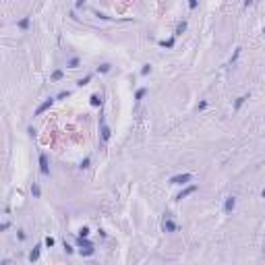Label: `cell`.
Instances as JSON below:
<instances>
[{
	"label": "cell",
	"instance_id": "1",
	"mask_svg": "<svg viewBox=\"0 0 265 265\" xmlns=\"http://www.w3.org/2000/svg\"><path fill=\"white\" fill-rule=\"evenodd\" d=\"M191 178H193V176H191L189 172H185V174H176V176H172L170 182H172V185H186Z\"/></svg>",
	"mask_w": 265,
	"mask_h": 265
},
{
	"label": "cell",
	"instance_id": "2",
	"mask_svg": "<svg viewBox=\"0 0 265 265\" xmlns=\"http://www.w3.org/2000/svg\"><path fill=\"white\" fill-rule=\"evenodd\" d=\"M39 172L48 176L50 174V166H48V155L46 153H39Z\"/></svg>",
	"mask_w": 265,
	"mask_h": 265
},
{
	"label": "cell",
	"instance_id": "3",
	"mask_svg": "<svg viewBox=\"0 0 265 265\" xmlns=\"http://www.w3.org/2000/svg\"><path fill=\"white\" fill-rule=\"evenodd\" d=\"M193 193H197V186L193 185V186H186V189H182L178 195H176V201H182V199H186L189 195H193Z\"/></svg>",
	"mask_w": 265,
	"mask_h": 265
},
{
	"label": "cell",
	"instance_id": "4",
	"mask_svg": "<svg viewBox=\"0 0 265 265\" xmlns=\"http://www.w3.org/2000/svg\"><path fill=\"white\" fill-rule=\"evenodd\" d=\"M52 104H54V100H46L44 104H39V106H37V110H35V114H37V116H39V114H44L46 110H50V108H52Z\"/></svg>",
	"mask_w": 265,
	"mask_h": 265
},
{
	"label": "cell",
	"instance_id": "5",
	"mask_svg": "<svg viewBox=\"0 0 265 265\" xmlns=\"http://www.w3.org/2000/svg\"><path fill=\"white\" fill-rule=\"evenodd\" d=\"M234 207H236V197H228V199H226V203H224V211H226V213H230Z\"/></svg>",
	"mask_w": 265,
	"mask_h": 265
},
{
	"label": "cell",
	"instance_id": "6",
	"mask_svg": "<svg viewBox=\"0 0 265 265\" xmlns=\"http://www.w3.org/2000/svg\"><path fill=\"white\" fill-rule=\"evenodd\" d=\"M161 228H164V232H176V230H178V226H176V224H174L170 218L164 222V226H161Z\"/></svg>",
	"mask_w": 265,
	"mask_h": 265
},
{
	"label": "cell",
	"instance_id": "7",
	"mask_svg": "<svg viewBox=\"0 0 265 265\" xmlns=\"http://www.w3.org/2000/svg\"><path fill=\"white\" fill-rule=\"evenodd\" d=\"M110 135H112V131L106 127L104 120H102V141H104V143H106V141H110Z\"/></svg>",
	"mask_w": 265,
	"mask_h": 265
},
{
	"label": "cell",
	"instance_id": "8",
	"mask_svg": "<svg viewBox=\"0 0 265 265\" xmlns=\"http://www.w3.org/2000/svg\"><path fill=\"white\" fill-rule=\"evenodd\" d=\"M39 249H42V244H37V246H35L33 251L29 253V261H31V263H33V261H37V259H39Z\"/></svg>",
	"mask_w": 265,
	"mask_h": 265
},
{
	"label": "cell",
	"instance_id": "9",
	"mask_svg": "<svg viewBox=\"0 0 265 265\" xmlns=\"http://www.w3.org/2000/svg\"><path fill=\"white\" fill-rule=\"evenodd\" d=\"M77 246H79V249H85V246H93V244L87 240V236H85V238H83V236H79V240H77Z\"/></svg>",
	"mask_w": 265,
	"mask_h": 265
},
{
	"label": "cell",
	"instance_id": "10",
	"mask_svg": "<svg viewBox=\"0 0 265 265\" xmlns=\"http://www.w3.org/2000/svg\"><path fill=\"white\" fill-rule=\"evenodd\" d=\"M102 102H104V100H102L97 93H93L91 97H89V104H91V106H102Z\"/></svg>",
	"mask_w": 265,
	"mask_h": 265
},
{
	"label": "cell",
	"instance_id": "11",
	"mask_svg": "<svg viewBox=\"0 0 265 265\" xmlns=\"http://www.w3.org/2000/svg\"><path fill=\"white\" fill-rule=\"evenodd\" d=\"M246 100H249V95H240V97H238V100L234 102V110H240V106L244 104Z\"/></svg>",
	"mask_w": 265,
	"mask_h": 265
},
{
	"label": "cell",
	"instance_id": "12",
	"mask_svg": "<svg viewBox=\"0 0 265 265\" xmlns=\"http://www.w3.org/2000/svg\"><path fill=\"white\" fill-rule=\"evenodd\" d=\"M145 93H147V87H141V89H137V93H135V100H137V102H141V100L145 97Z\"/></svg>",
	"mask_w": 265,
	"mask_h": 265
},
{
	"label": "cell",
	"instance_id": "13",
	"mask_svg": "<svg viewBox=\"0 0 265 265\" xmlns=\"http://www.w3.org/2000/svg\"><path fill=\"white\" fill-rule=\"evenodd\" d=\"M17 27H19V29H29V17H25V19H21V21L17 23Z\"/></svg>",
	"mask_w": 265,
	"mask_h": 265
},
{
	"label": "cell",
	"instance_id": "14",
	"mask_svg": "<svg viewBox=\"0 0 265 265\" xmlns=\"http://www.w3.org/2000/svg\"><path fill=\"white\" fill-rule=\"evenodd\" d=\"M186 31V21H182V23H178V27H176V33L174 35H182Z\"/></svg>",
	"mask_w": 265,
	"mask_h": 265
},
{
	"label": "cell",
	"instance_id": "15",
	"mask_svg": "<svg viewBox=\"0 0 265 265\" xmlns=\"http://www.w3.org/2000/svg\"><path fill=\"white\" fill-rule=\"evenodd\" d=\"M89 81H91V75H85L83 79H79V81H77V85H79V87H85V85H87Z\"/></svg>",
	"mask_w": 265,
	"mask_h": 265
},
{
	"label": "cell",
	"instance_id": "16",
	"mask_svg": "<svg viewBox=\"0 0 265 265\" xmlns=\"http://www.w3.org/2000/svg\"><path fill=\"white\" fill-rule=\"evenodd\" d=\"M97 73H102V75H106V73H110V64H108V62H104V64H100V66H97Z\"/></svg>",
	"mask_w": 265,
	"mask_h": 265
},
{
	"label": "cell",
	"instance_id": "17",
	"mask_svg": "<svg viewBox=\"0 0 265 265\" xmlns=\"http://www.w3.org/2000/svg\"><path fill=\"white\" fill-rule=\"evenodd\" d=\"M31 195L37 199V197H42V189H39V185H33L31 186Z\"/></svg>",
	"mask_w": 265,
	"mask_h": 265
},
{
	"label": "cell",
	"instance_id": "18",
	"mask_svg": "<svg viewBox=\"0 0 265 265\" xmlns=\"http://www.w3.org/2000/svg\"><path fill=\"white\" fill-rule=\"evenodd\" d=\"M161 48H174V37H170V39H164V42H160Z\"/></svg>",
	"mask_w": 265,
	"mask_h": 265
},
{
	"label": "cell",
	"instance_id": "19",
	"mask_svg": "<svg viewBox=\"0 0 265 265\" xmlns=\"http://www.w3.org/2000/svg\"><path fill=\"white\" fill-rule=\"evenodd\" d=\"M93 253H95L93 246H85V249H81V255H85V257H91Z\"/></svg>",
	"mask_w": 265,
	"mask_h": 265
},
{
	"label": "cell",
	"instance_id": "20",
	"mask_svg": "<svg viewBox=\"0 0 265 265\" xmlns=\"http://www.w3.org/2000/svg\"><path fill=\"white\" fill-rule=\"evenodd\" d=\"M79 62H81L79 58H70V60H69V64H66V66H69V69H77V66H79Z\"/></svg>",
	"mask_w": 265,
	"mask_h": 265
},
{
	"label": "cell",
	"instance_id": "21",
	"mask_svg": "<svg viewBox=\"0 0 265 265\" xmlns=\"http://www.w3.org/2000/svg\"><path fill=\"white\" fill-rule=\"evenodd\" d=\"M151 73V64H143V69H141V77H147Z\"/></svg>",
	"mask_w": 265,
	"mask_h": 265
},
{
	"label": "cell",
	"instance_id": "22",
	"mask_svg": "<svg viewBox=\"0 0 265 265\" xmlns=\"http://www.w3.org/2000/svg\"><path fill=\"white\" fill-rule=\"evenodd\" d=\"M62 77H64V73H62V70H54V73H52V81H60Z\"/></svg>",
	"mask_w": 265,
	"mask_h": 265
},
{
	"label": "cell",
	"instance_id": "23",
	"mask_svg": "<svg viewBox=\"0 0 265 265\" xmlns=\"http://www.w3.org/2000/svg\"><path fill=\"white\" fill-rule=\"evenodd\" d=\"M240 50H242V48H236V50H234V54H232V58H230V64H234V62H236V58L240 56Z\"/></svg>",
	"mask_w": 265,
	"mask_h": 265
},
{
	"label": "cell",
	"instance_id": "24",
	"mask_svg": "<svg viewBox=\"0 0 265 265\" xmlns=\"http://www.w3.org/2000/svg\"><path fill=\"white\" fill-rule=\"evenodd\" d=\"M44 244H46L48 249H52V246H54V244H56V240H54V238H52V236H48L46 240H44Z\"/></svg>",
	"mask_w": 265,
	"mask_h": 265
},
{
	"label": "cell",
	"instance_id": "25",
	"mask_svg": "<svg viewBox=\"0 0 265 265\" xmlns=\"http://www.w3.org/2000/svg\"><path fill=\"white\" fill-rule=\"evenodd\" d=\"M89 164H91V160H89V158H85V160L81 161V170H85V168H89Z\"/></svg>",
	"mask_w": 265,
	"mask_h": 265
},
{
	"label": "cell",
	"instance_id": "26",
	"mask_svg": "<svg viewBox=\"0 0 265 265\" xmlns=\"http://www.w3.org/2000/svg\"><path fill=\"white\" fill-rule=\"evenodd\" d=\"M79 236H83V238H85V236H89V228H85V226H83V228L79 230Z\"/></svg>",
	"mask_w": 265,
	"mask_h": 265
},
{
	"label": "cell",
	"instance_id": "27",
	"mask_svg": "<svg viewBox=\"0 0 265 265\" xmlns=\"http://www.w3.org/2000/svg\"><path fill=\"white\" fill-rule=\"evenodd\" d=\"M70 95V91H60L58 93V100H64V97H69Z\"/></svg>",
	"mask_w": 265,
	"mask_h": 265
},
{
	"label": "cell",
	"instance_id": "28",
	"mask_svg": "<svg viewBox=\"0 0 265 265\" xmlns=\"http://www.w3.org/2000/svg\"><path fill=\"white\" fill-rule=\"evenodd\" d=\"M189 8L195 11V8H197V0H189Z\"/></svg>",
	"mask_w": 265,
	"mask_h": 265
},
{
	"label": "cell",
	"instance_id": "29",
	"mask_svg": "<svg viewBox=\"0 0 265 265\" xmlns=\"http://www.w3.org/2000/svg\"><path fill=\"white\" fill-rule=\"evenodd\" d=\"M95 17H100V19H104V21H108V19H110V17H106L104 12H95Z\"/></svg>",
	"mask_w": 265,
	"mask_h": 265
},
{
	"label": "cell",
	"instance_id": "30",
	"mask_svg": "<svg viewBox=\"0 0 265 265\" xmlns=\"http://www.w3.org/2000/svg\"><path fill=\"white\" fill-rule=\"evenodd\" d=\"M64 251H66V253H73V251H75V249H73V246H70V244H66V242H64Z\"/></svg>",
	"mask_w": 265,
	"mask_h": 265
},
{
	"label": "cell",
	"instance_id": "31",
	"mask_svg": "<svg viewBox=\"0 0 265 265\" xmlns=\"http://www.w3.org/2000/svg\"><path fill=\"white\" fill-rule=\"evenodd\" d=\"M17 236H19V240H25V232H23V230L17 232Z\"/></svg>",
	"mask_w": 265,
	"mask_h": 265
},
{
	"label": "cell",
	"instance_id": "32",
	"mask_svg": "<svg viewBox=\"0 0 265 265\" xmlns=\"http://www.w3.org/2000/svg\"><path fill=\"white\" fill-rule=\"evenodd\" d=\"M83 4H85V0H77V2H75V6H77V8H81Z\"/></svg>",
	"mask_w": 265,
	"mask_h": 265
},
{
	"label": "cell",
	"instance_id": "33",
	"mask_svg": "<svg viewBox=\"0 0 265 265\" xmlns=\"http://www.w3.org/2000/svg\"><path fill=\"white\" fill-rule=\"evenodd\" d=\"M27 133H29L31 137H35V128H33V127H29V128H27Z\"/></svg>",
	"mask_w": 265,
	"mask_h": 265
},
{
	"label": "cell",
	"instance_id": "34",
	"mask_svg": "<svg viewBox=\"0 0 265 265\" xmlns=\"http://www.w3.org/2000/svg\"><path fill=\"white\" fill-rule=\"evenodd\" d=\"M253 2H255V0H244V6H251Z\"/></svg>",
	"mask_w": 265,
	"mask_h": 265
},
{
	"label": "cell",
	"instance_id": "35",
	"mask_svg": "<svg viewBox=\"0 0 265 265\" xmlns=\"http://www.w3.org/2000/svg\"><path fill=\"white\" fill-rule=\"evenodd\" d=\"M261 197H263V199H265V189H263V191H261Z\"/></svg>",
	"mask_w": 265,
	"mask_h": 265
}]
</instances>
